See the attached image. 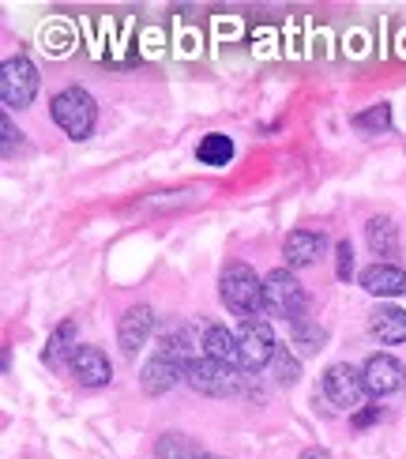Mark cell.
<instances>
[{"label":"cell","instance_id":"cell-16","mask_svg":"<svg viewBox=\"0 0 406 459\" xmlns=\"http://www.w3.org/2000/svg\"><path fill=\"white\" fill-rule=\"evenodd\" d=\"M369 332L380 342H388V347L406 342V309H399V305H376L369 313Z\"/></svg>","mask_w":406,"mask_h":459},{"label":"cell","instance_id":"cell-5","mask_svg":"<svg viewBox=\"0 0 406 459\" xmlns=\"http://www.w3.org/2000/svg\"><path fill=\"white\" fill-rule=\"evenodd\" d=\"M185 380H188V388H192V392L226 399V395H234V392H238V380H241V377L229 369V366H222V361L200 354V358L185 369Z\"/></svg>","mask_w":406,"mask_h":459},{"label":"cell","instance_id":"cell-9","mask_svg":"<svg viewBox=\"0 0 406 459\" xmlns=\"http://www.w3.org/2000/svg\"><path fill=\"white\" fill-rule=\"evenodd\" d=\"M365 392L384 399V395H392L402 388V380H406V369H402V361L395 354H373L369 361H365Z\"/></svg>","mask_w":406,"mask_h":459},{"label":"cell","instance_id":"cell-24","mask_svg":"<svg viewBox=\"0 0 406 459\" xmlns=\"http://www.w3.org/2000/svg\"><path fill=\"white\" fill-rule=\"evenodd\" d=\"M335 275L342 282H350V275H354V245L350 241H339L335 245Z\"/></svg>","mask_w":406,"mask_h":459},{"label":"cell","instance_id":"cell-17","mask_svg":"<svg viewBox=\"0 0 406 459\" xmlns=\"http://www.w3.org/2000/svg\"><path fill=\"white\" fill-rule=\"evenodd\" d=\"M365 241H369V248L376 256H395L399 253V226L388 215H376V219H369V226H365Z\"/></svg>","mask_w":406,"mask_h":459},{"label":"cell","instance_id":"cell-6","mask_svg":"<svg viewBox=\"0 0 406 459\" xmlns=\"http://www.w3.org/2000/svg\"><path fill=\"white\" fill-rule=\"evenodd\" d=\"M320 385H324V395L342 411H358L361 399H365V377H361V369L350 366V361H335V366H327Z\"/></svg>","mask_w":406,"mask_h":459},{"label":"cell","instance_id":"cell-22","mask_svg":"<svg viewBox=\"0 0 406 459\" xmlns=\"http://www.w3.org/2000/svg\"><path fill=\"white\" fill-rule=\"evenodd\" d=\"M324 339H327V332L316 328V324H298L294 328V347H301V354H316L324 347Z\"/></svg>","mask_w":406,"mask_h":459},{"label":"cell","instance_id":"cell-18","mask_svg":"<svg viewBox=\"0 0 406 459\" xmlns=\"http://www.w3.org/2000/svg\"><path fill=\"white\" fill-rule=\"evenodd\" d=\"M196 159L211 169H222V166H229V159H234V140L222 136V132H211V136L200 140Z\"/></svg>","mask_w":406,"mask_h":459},{"label":"cell","instance_id":"cell-13","mask_svg":"<svg viewBox=\"0 0 406 459\" xmlns=\"http://www.w3.org/2000/svg\"><path fill=\"white\" fill-rule=\"evenodd\" d=\"M159 354H166V358H173L177 366H192V361L200 358V335L188 328V324H169V328L162 332V339H159Z\"/></svg>","mask_w":406,"mask_h":459},{"label":"cell","instance_id":"cell-27","mask_svg":"<svg viewBox=\"0 0 406 459\" xmlns=\"http://www.w3.org/2000/svg\"><path fill=\"white\" fill-rule=\"evenodd\" d=\"M301 459H332V452H327V448H305Z\"/></svg>","mask_w":406,"mask_h":459},{"label":"cell","instance_id":"cell-2","mask_svg":"<svg viewBox=\"0 0 406 459\" xmlns=\"http://www.w3.org/2000/svg\"><path fill=\"white\" fill-rule=\"evenodd\" d=\"M49 113H53V121L65 128L68 140H87L94 132V121H99V102H94L91 91H83V87H65L53 94Z\"/></svg>","mask_w":406,"mask_h":459},{"label":"cell","instance_id":"cell-29","mask_svg":"<svg viewBox=\"0 0 406 459\" xmlns=\"http://www.w3.org/2000/svg\"><path fill=\"white\" fill-rule=\"evenodd\" d=\"M402 56H406V34H402Z\"/></svg>","mask_w":406,"mask_h":459},{"label":"cell","instance_id":"cell-11","mask_svg":"<svg viewBox=\"0 0 406 459\" xmlns=\"http://www.w3.org/2000/svg\"><path fill=\"white\" fill-rule=\"evenodd\" d=\"M324 253H327V238L316 234V230H294V234L282 241L286 267H308V264H316Z\"/></svg>","mask_w":406,"mask_h":459},{"label":"cell","instance_id":"cell-12","mask_svg":"<svg viewBox=\"0 0 406 459\" xmlns=\"http://www.w3.org/2000/svg\"><path fill=\"white\" fill-rule=\"evenodd\" d=\"M203 351H207V358L222 361V366H229L234 373H241V369H245V354H241L238 332L222 328V324H211V328L203 332Z\"/></svg>","mask_w":406,"mask_h":459},{"label":"cell","instance_id":"cell-7","mask_svg":"<svg viewBox=\"0 0 406 459\" xmlns=\"http://www.w3.org/2000/svg\"><path fill=\"white\" fill-rule=\"evenodd\" d=\"M238 342H241V354H245V369H263L275 361L279 354V339H275V328L267 320H245L238 328Z\"/></svg>","mask_w":406,"mask_h":459},{"label":"cell","instance_id":"cell-19","mask_svg":"<svg viewBox=\"0 0 406 459\" xmlns=\"http://www.w3.org/2000/svg\"><path fill=\"white\" fill-rule=\"evenodd\" d=\"M203 448L196 441H188L185 433H166L159 437V445H154V459H200Z\"/></svg>","mask_w":406,"mask_h":459},{"label":"cell","instance_id":"cell-14","mask_svg":"<svg viewBox=\"0 0 406 459\" xmlns=\"http://www.w3.org/2000/svg\"><path fill=\"white\" fill-rule=\"evenodd\" d=\"M181 377H185V366H177L173 358H166V354L154 351V358L143 366L140 385H143V392H147V395H166L173 385H177Z\"/></svg>","mask_w":406,"mask_h":459},{"label":"cell","instance_id":"cell-25","mask_svg":"<svg viewBox=\"0 0 406 459\" xmlns=\"http://www.w3.org/2000/svg\"><path fill=\"white\" fill-rule=\"evenodd\" d=\"M0 132H4V159H12V155H15V140L23 136V132H15V125H12L8 117L0 121ZM19 143H23V140H19Z\"/></svg>","mask_w":406,"mask_h":459},{"label":"cell","instance_id":"cell-8","mask_svg":"<svg viewBox=\"0 0 406 459\" xmlns=\"http://www.w3.org/2000/svg\"><path fill=\"white\" fill-rule=\"evenodd\" d=\"M154 332V309L151 305H132V309H125L121 324H117V339H121V354L132 361L140 358V351L147 347V339Z\"/></svg>","mask_w":406,"mask_h":459},{"label":"cell","instance_id":"cell-1","mask_svg":"<svg viewBox=\"0 0 406 459\" xmlns=\"http://www.w3.org/2000/svg\"><path fill=\"white\" fill-rule=\"evenodd\" d=\"M219 294H222V305L234 316H245V320H253L260 309H263V282L260 275L253 272L248 264L234 260V264H226L222 267V275H219Z\"/></svg>","mask_w":406,"mask_h":459},{"label":"cell","instance_id":"cell-23","mask_svg":"<svg viewBox=\"0 0 406 459\" xmlns=\"http://www.w3.org/2000/svg\"><path fill=\"white\" fill-rule=\"evenodd\" d=\"M271 366H275V380H279V385H298L301 366H298V358L289 354L286 347H279V354H275V361H271Z\"/></svg>","mask_w":406,"mask_h":459},{"label":"cell","instance_id":"cell-3","mask_svg":"<svg viewBox=\"0 0 406 459\" xmlns=\"http://www.w3.org/2000/svg\"><path fill=\"white\" fill-rule=\"evenodd\" d=\"M305 286L289 275V267H275V272L263 275V309L271 316H279L286 324H305Z\"/></svg>","mask_w":406,"mask_h":459},{"label":"cell","instance_id":"cell-10","mask_svg":"<svg viewBox=\"0 0 406 459\" xmlns=\"http://www.w3.org/2000/svg\"><path fill=\"white\" fill-rule=\"evenodd\" d=\"M72 377L80 380L83 388H102V385L113 380V366H109V358L102 354V347H80V342H75Z\"/></svg>","mask_w":406,"mask_h":459},{"label":"cell","instance_id":"cell-4","mask_svg":"<svg viewBox=\"0 0 406 459\" xmlns=\"http://www.w3.org/2000/svg\"><path fill=\"white\" fill-rule=\"evenodd\" d=\"M38 94V68L30 56H8L4 68H0V102L8 109H27Z\"/></svg>","mask_w":406,"mask_h":459},{"label":"cell","instance_id":"cell-20","mask_svg":"<svg viewBox=\"0 0 406 459\" xmlns=\"http://www.w3.org/2000/svg\"><path fill=\"white\" fill-rule=\"evenodd\" d=\"M72 339H75V320H65V324H56V332L49 335V342H46V361L56 369L65 361V354H75V347H72Z\"/></svg>","mask_w":406,"mask_h":459},{"label":"cell","instance_id":"cell-15","mask_svg":"<svg viewBox=\"0 0 406 459\" xmlns=\"http://www.w3.org/2000/svg\"><path fill=\"white\" fill-rule=\"evenodd\" d=\"M361 286L373 298H399V294H406V272L395 264H373L361 272Z\"/></svg>","mask_w":406,"mask_h":459},{"label":"cell","instance_id":"cell-21","mask_svg":"<svg viewBox=\"0 0 406 459\" xmlns=\"http://www.w3.org/2000/svg\"><path fill=\"white\" fill-rule=\"evenodd\" d=\"M354 128L365 132V136H376V132H388L392 128V106H373V109H365L354 117Z\"/></svg>","mask_w":406,"mask_h":459},{"label":"cell","instance_id":"cell-26","mask_svg":"<svg viewBox=\"0 0 406 459\" xmlns=\"http://www.w3.org/2000/svg\"><path fill=\"white\" fill-rule=\"evenodd\" d=\"M376 418H380V407L373 403L369 411H354V426H373V422H376Z\"/></svg>","mask_w":406,"mask_h":459},{"label":"cell","instance_id":"cell-28","mask_svg":"<svg viewBox=\"0 0 406 459\" xmlns=\"http://www.w3.org/2000/svg\"><path fill=\"white\" fill-rule=\"evenodd\" d=\"M200 459H222V455H211V452H203V455H200Z\"/></svg>","mask_w":406,"mask_h":459}]
</instances>
